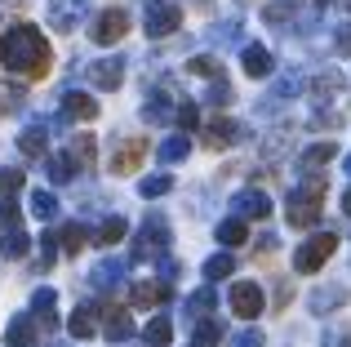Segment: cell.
<instances>
[{
	"label": "cell",
	"mask_w": 351,
	"mask_h": 347,
	"mask_svg": "<svg viewBox=\"0 0 351 347\" xmlns=\"http://www.w3.org/2000/svg\"><path fill=\"white\" fill-rule=\"evenodd\" d=\"M76 160H71V152H62V156H49V182H71L76 178Z\"/></svg>",
	"instance_id": "28"
},
{
	"label": "cell",
	"mask_w": 351,
	"mask_h": 347,
	"mask_svg": "<svg viewBox=\"0 0 351 347\" xmlns=\"http://www.w3.org/2000/svg\"><path fill=\"white\" fill-rule=\"evenodd\" d=\"M143 339L152 343V347H165V343L173 339V321H169V316H156V321L143 330Z\"/></svg>",
	"instance_id": "30"
},
{
	"label": "cell",
	"mask_w": 351,
	"mask_h": 347,
	"mask_svg": "<svg viewBox=\"0 0 351 347\" xmlns=\"http://www.w3.org/2000/svg\"><path fill=\"white\" fill-rule=\"evenodd\" d=\"M232 209H236V218H267L271 214V200H267V191L249 187V191H240L232 200Z\"/></svg>",
	"instance_id": "11"
},
{
	"label": "cell",
	"mask_w": 351,
	"mask_h": 347,
	"mask_svg": "<svg viewBox=\"0 0 351 347\" xmlns=\"http://www.w3.org/2000/svg\"><path fill=\"white\" fill-rule=\"evenodd\" d=\"M27 205H32L36 218H53V214H58V200H53V191H32V200H27Z\"/></svg>",
	"instance_id": "34"
},
{
	"label": "cell",
	"mask_w": 351,
	"mask_h": 347,
	"mask_svg": "<svg viewBox=\"0 0 351 347\" xmlns=\"http://www.w3.org/2000/svg\"><path fill=\"white\" fill-rule=\"evenodd\" d=\"M89 80H94L98 89H120V85H125V62H120V58L94 62V67H89Z\"/></svg>",
	"instance_id": "12"
},
{
	"label": "cell",
	"mask_w": 351,
	"mask_h": 347,
	"mask_svg": "<svg viewBox=\"0 0 351 347\" xmlns=\"http://www.w3.org/2000/svg\"><path fill=\"white\" fill-rule=\"evenodd\" d=\"M209 103H227V85H223V80L214 85V94H209Z\"/></svg>",
	"instance_id": "46"
},
{
	"label": "cell",
	"mask_w": 351,
	"mask_h": 347,
	"mask_svg": "<svg viewBox=\"0 0 351 347\" xmlns=\"http://www.w3.org/2000/svg\"><path fill=\"white\" fill-rule=\"evenodd\" d=\"M187 312L196 316V321H205V312H214V289H209V285H205V289H196V294L187 298Z\"/></svg>",
	"instance_id": "33"
},
{
	"label": "cell",
	"mask_w": 351,
	"mask_h": 347,
	"mask_svg": "<svg viewBox=\"0 0 351 347\" xmlns=\"http://www.w3.org/2000/svg\"><path fill=\"white\" fill-rule=\"evenodd\" d=\"M120 276H125V263H103V267L94 272V285H103V289H107V285H116Z\"/></svg>",
	"instance_id": "37"
},
{
	"label": "cell",
	"mask_w": 351,
	"mask_h": 347,
	"mask_svg": "<svg viewBox=\"0 0 351 347\" xmlns=\"http://www.w3.org/2000/svg\"><path fill=\"white\" fill-rule=\"evenodd\" d=\"M187 156H191V139L187 134H173V139L160 143V160L165 165H178V160H187Z\"/></svg>",
	"instance_id": "24"
},
{
	"label": "cell",
	"mask_w": 351,
	"mask_h": 347,
	"mask_svg": "<svg viewBox=\"0 0 351 347\" xmlns=\"http://www.w3.org/2000/svg\"><path fill=\"white\" fill-rule=\"evenodd\" d=\"M0 67L18 71V76H27V80L49 76L53 49H49V40H45V32H36L32 23H14L0 36Z\"/></svg>",
	"instance_id": "1"
},
{
	"label": "cell",
	"mask_w": 351,
	"mask_h": 347,
	"mask_svg": "<svg viewBox=\"0 0 351 347\" xmlns=\"http://www.w3.org/2000/svg\"><path fill=\"white\" fill-rule=\"evenodd\" d=\"M32 316L45 330H58V298H53V289H36L32 294Z\"/></svg>",
	"instance_id": "14"
},
{
	"label": "cell",
	"mask_w": 351,
	"mask_h": 347,
	"mask_svg": "<svg viewBox=\"0 0 351 347\" xmlns=\"http://www.w3.org/2000/svg\"><path fill=\"white\" fill-rule=\"evenodd\" d=\"M85 241H89V232H85L80 223H67V227L58 232V245H62V254H80V250H85Z\"/></svg>",
	"instance_id": "26"
},
{
	"label": "cell",
	"mask_w": 351,
	"mask_h": 347,
	"mask_svg": "<svg viewBox=\"0 0 351 347\" xmlns=\"http://www.w3.org/2000/svg\"><path fill=\"white\" fill-rule=\"evenodd\" d=\"M334 156H338V143H316V147L302 152V169H320L325 160H334Z\"/></svg>",
	"instance_id": "29"
},
{
	"label": "cell",
	"mask_w": 351,
	"mask_h": 347,
	"mask_svg": "<svg viewBox=\"0 0 351 347\" xmlns=\"http://www.w3.org/2000/svg\"><path fill=\"white\" fill-rule=\"evenodd\" d=\"M325 347H351V339H343V334H329Z\"/></svg>",
	"instance_id": "47"
},
{
	"label": "cell",
	"mask_w": 351,
	"mask_h": 347,
	"mask_svg": "<svg viewBox=\"0 0 351 347\" xmlns=\"http://www.w3.org/2000/svg\"><path fill=\"white\" fill-rule=\"evenodd\" d=\"M240 67H245L254 80H263V76H271V67H276V62H271V53H267L263 45H249V49H245V58H240Z\"/></svg>",
	"instance_id": "16"
},
{
	"label": "cell",
	"mask_w": 351,
	"mask_h": 347,
	"mask_svg": "<svg viewBox=\"0 0 351 347\" xmlns=\"http://www.w3.org/2000/svg\"><path fill=\"white\" fill-rule=\"evenodd\" d=\"M334 250H338V236H334V232H316V236H307V241L298 245V254H293V267H298L302 276H311V272H320L329 259H334Z\"/></svg>",
	"instance_id": "3"
},
{
	"label": "cell",
	"mask_w": 351,
	"mask_h": 347,
	"mask_svg": "<svg viewBox=\"0 0 351 347\" xmlns=\"http://www.w3.org/2000/svg\"><path fill=\"white\" fill-rule=\"evenodd\" d=\"M347 298V289H325V294L316 298V312H325V307H334V303H343Z\"/></svg>",
	"instance_id": "42"
},
{
	"label": "cell",
	"mask_w": 351,
	"mask_h": 347,
	"mask_svg": "<svg viewBox=\"0 0 351 347\" xmlns=\"http://www.w3.org/2000/svg\"><path fill=\"white\" fill-rule=\"evenodd\" d=\"M187 71H191V76H205V80H218V76H223V62H218L214 53H196V58L187 62Z\"/></svg>",
	"instance_id": "27"
},
{
	"label": "cell",
	"mask_w": 351,
	"mask_h": 347,
	"mask_svg": "<svg viewBox=\"0 0 351 347\" xmlns=\"http://www.w3.org/2000/svg\"><path fill=\"white\" fill-rule=\"evenodd\" d=\"M289 14H293L289 5H267V9H263V18H267V23H285Z\"/></svg>",
	"instance_id": "44"
},
{
	"label": "cell",
	"mask_w": 351,
	"mask_h": 347,
	"mask_svg": "<svg viewBox=\"0 0 351 347\" xmlns=\"http://www.w3.org/2000/svg\"><path fill=\"white\" fill-rule=\"evenodd\" d=\"M27 103V89L18 80H0V116H14Z\"/></svg>",
	"instance_id": "23"
},
{
	"label": "cell",
	"mask_w": 351,
	"mask_h": 347,
	"mask_svg": "<svg viewBox=\"0 0 351 347\" xmlns=\"http://www.w3.org/2000/svg\"><path fill=\"white\" fill-rule=\"evenodd\" d=\"M165 245H169V223H165L160 214H152V218H147V227L134 236V250H129V259H134V263L165 259Z\"/></svg>",
	"instance_id": "4"
},
{
	"label": "cell",
	"mask_w": 351,
	"mask_h": 347,
	"mask_svg": "<svg viewBox=\"0 0 351 347\" xmlns=\"http://www.w3.org/2000/svg\"><path fill=\"white\" fill-rule=\"evenodd\" d=\"M71 160H76L80 169H94V160H98V143H94V134H76V139H71Z\"/></svg>",
	"instance_id": "21"
},
{
	"label": "cell",
	"mask_w": 351,
	"mask_h": 347,
	"mask_svg": "<svg viewBox=\"0 0 351 347\" xmlns=\"http://www.w3.org/2000/svg\"><path fill=\"white\" fill-rule=\"evenodd\" d=\"M232 347H263V330H245V334H236Z\"/></svg>",
	"instance_id": "43"
},
{
	"label": "cell",
	"mask_w": 351,
	"mask_h": 347,
	"mask_svg": "<svg viewBox=\"0 0 351 347\" xmlns=\"http://www.w3.org/2000/svg\"><path fill=\"white\" fill-rule=\"evenodd\" d=\"M347 174H351V156H347Z\"/></svg>",
	"instance_id": "51"
},
{
	"label": "cell",
	"mask_w": 351,
	"mask_h": 347,
	"mask_svg": "<svg viewBox=\"0 0 351 347\" xmlns=\"http://www.w3.org/2000/svg\"><path fill=\"white\" fill-rule=\"evenodd\" d=\"M191 5H209V0H191Z\"/></svg>",
	"instance_id": "50"
},
{
	"label": "cell",
	"mask_w": 351,
	"mask_h": 347,
	"mask_svg": "<svg viewBox=\"0 0 351 347\" xmlns=\"http://www.w3.org/2000/svg\"><path fill=\"white\" fill-rule=\"evenodd\" d=\"M169 294H173L169 280H134V289H129V303H134V307H156V303H165Z\"/></svg>",
	"instance_id": "10"
},
{
	"label": "cell",
	"mask_w": 351,
	"mask_h": 347,
	"mask_svg": "<svg viewBox=\"0 0 351 347\" xmlns=\"http://www.w3.org/2000/svg\"><path fill=\"white\" fill-rule=\"evenodd\" d=\"M169 187H173V178H169V174H152V178H143V182H138V191H143L147 200H152V196H165Z\"/></svg>",
	"instance_id": "36"
},
{
	"label": "cell",
	"mask_w": 351,
	"mask_h": 347,
	"mask_svg": "<svg viewBox=\"0 0 351 347\" xmlns=\"http://www.w3.org/2000/svg\"><path fill=\"white\" fill-rule=\"evenodd\" d=\"M18 187H23V174L18 169H0V196H14Z\"/></svg>",
	"instance_id": "39"
},
{
	"label": "cell",
	"mask_w": 351,
	"mask_h": 347,
	"mask_svg": "<svg viewBox=\"0 0 351 347\" xmlns=\"http://www.w3.org/2000/svg\"><path fill=\"white\" fill-rule=\"evenodd\" d=\"M232 312L240 321H254V316L263 312V289H258V280H236L232 285Z\"/></svg>",
	"instance_id": "7"
},
{
	"label": "cell",
	"mask_w": 351,
	"mask_h": 347,
	"mask_svg": "<svg viewBox=\"0 0 351 347\" xmlns=\"http://www.w3.org/2000/svg\"><path fill=\"white\" fill-rule=\"evenodd\" d=\"M143 160H147V139H125L112 156V174H138Z\"/></svg>",
	"instance_id": "9"
},
{
	"label": "cell",
	"mask_w": 351,
	"mask_h": 347,
	"mask_svg": "<svg viewBox=\"0 0 351 347\" xmlns=\"http://www.w3.org/2000/svg\"><path fill=\"white\" fill-rule=\"evenodd\" d=\"M5 343L9 347H32L36 343V316H18V321H9Z\"/></svg>",
	"instance_id": "17"
},
{
	"label": "cell",
	"mask_w": 351,
	"mask_h": 347,
	"mask_svg": "<svg viewBox=\"0 0 351 347\" xmlns=\"http://www.w3.org/2000/svg\"><path fill=\"white\" fill-rule=\"evenodd\" d=\"M343 214H351V187L343 191Z\"/></svg>",
	"instance_id": "49"
},
{
	"label": "cell",
	"mask_w": 351,
	"mask_h": 347,
	"mask_svg": "<svg viewBox=\"0 0 351 347\" xmlns=\"http://www.w3.org/2000/svg\"><path fill=\"white\" fill-rule=\"evenodd\" d=\"M67 334L71 339H94L98 334V321H94V307H76V312H71V321H67Z\"/></svg>",
	"instance_id": "18"
},
{
	"label": "cell",
	"mask_w": 351,
	"mask_h": 347,
	"mask_svg": "<svg viewBox=\"0 0 351 347\" xmlns=\"http://www.w3.org/2000/svg\"><path fill=\"white\" fill-rule=\"evenodd\" d=\"M147 36H156V40H160V36H173L182 27V9L178 5H169V0H147Z\"/></svg>",
	"instance_id": "5"
},
{
	"label": "cell",
	"mask_w": 351,
	"mask_h": 347,
	"mask_svg": "<svg viewBox=\"0 0 351 347\" xmlns=\"http://www.w3.org/2000/svg\"><path fill=\"white\" fill-rule=\"evenodd\" d=\"M0 250H5L9 259H23V254L32 250V241H27V232H23V227H9V236H5V245H0Z\"/></svg>",
	"instance_id": "32"
},
{
	"label": "cell",
	"mask_w": 351,
	"mask_h": 347,
	"mask_svg": "<svg viewBox=\"0 0 351 347\" xmlns=\"http://www.w3.org/2000/svg\"><path fill=\"white\" fill-rule=\"evenodd\" d=\"M347 5H351V0H347Z\"/></svg>",
	"instance_id": "52"
},
{
	"label": "cell",
	"mask_w": 351,
	"mask_h": 347,
	"mask_svg": "<svg viewBox=\"0 0 351 347\" xmlns=\"http://www.w3.org/2000/svg\"><path fill=\"white\" fill-rule=\"evenodd\" d=\"M125 32H129V14H125V9H103V14L94 18V27H89V36H94L98 45L125 40Z\"/></svg>",
	"instance_id": "6"
},
{
	"label": "cell",
	"mask_w": 351,
	"mask_h": 347,
	"mask_svg": "<svg viewBox=\"0 0 351 347\" xmlns=\"http://www.w3.org/2000/svg\"><path fill=\"white\" fill-rule=\"evenodd\" d=\"M45 259H53V254H58V236H53V232H45Z\"/></svg>",
	"instance_id": "45"
},
{
	"label": "cell",
	"mask_w": 351,
	"mask_h": 347,
	"mask_svg": "<svg viewBox=\"0 0 351 347\" xmlns=\"http://www.w3.org/2000/svg\"><path fill=\"white\" fill-rule=\"evenodd\" d=\"M218 241L232 250V245H245L249 241V227H245V218H223L218 223Z\"/></svg>",
	"instance_id": "25"
},
{
	"label": "cell",
	"mask_w": 351,
	"mask_h": 347,
	"mask_svg": "<svg viewBox=\"0 0 351 347\" xmlns=\"http://www.w3.org/2000/svg\"><path fill=\"white\" fill-rule=\"evenodd\" d=\"M338 49H343V53H351V27H347L343 36H338Z\"/></svg>",
	"instance_id": "48"
},
{
	"label": "cell",
	"mask_w": 351,
	"mask_h": 347,
	"mask_svg": "<svg viewBox=\"0 0 351 347\" xmlns=\"http://www.w3.org/2000/svg\"><path fill=\"white\" fill-rule=\"evenodd\" d=\"M143 116H147V121H165V116H169V107H165V98H152V103L143 107Z\"/></svg>",
	"instance_id": "41"
},
{
	"label": "cell",
	"mask_w": 351,
	"mask_h": 347,
	"mask_svg": "<svg viewBox=\"0 0 351 347\" xmlns=\"http://www.w3.org/2000/svg\"><path fill=\"white\" fill-rule=\"evenodd\" d=\"M236 272V259L232 254H214V259L205 263V280H227Z\"/></svg>",
	"instance_id": "31"
},
{
	"label": "cell",
	"mask_w": 351,
	"mask_h": 347,
	"mask_svg": "<svg viewBox=\"0 0 351 347\" xmlns=\"http://www.w3.org/2000/svg\"><path fill=\"white\" fill-rule=\"evenodd\" d=\"M173 116H178V125H182V130H196V125H200V107H196V103H182Z\"/></svg>",
	"instance_id": "38"
},
{
	"label": "cell",
	"mask_w": 351,
	"mask_h": 347,
	"mask_svg": "<svg viewBox=\"0 0 351 347\" xmlns=\"http://www.w3.org/2000/svg\"><path fill=\"white\" fill-rule=\"evenodd\" d=\"M80 18V0H53L49 5V23L58 27V32H71Z\"/></svg>",
	"instance_id": "19"
},
{
	"label": "cell",
	"mask_w": 351,
	"mask_h": 347,
	"mask_svg": "<svg viewBox=\"0 0 351 347\" xmlns=\"http://www.w3.org/2000/svg\"><path fill=\"white\" fill-rule=\"evenodd\" d=\"M18 147H23V156H49V134L40 130V125H32V130H23V139H18Z\"/></svg>",
	"instance_id": "20"
},
{
	"label": "cell",
	"mask_w": 351,
	"mask_h": 347,
	"mask_svg": "<svg viewBox=\"0 0 351 347\" xmlns=\"http://www.w3.org/2000/svg\"><path fill=\"white\" fill-rule=\"evenodd\" d=\"M320 200H325V178H311V182H302L298 191L289 196V227H298V232H307V227H316L320 223Z\"/></svg>",
	"instance_id": "2"
},
{
	"label": "cell",
	"mask_w": 351,
	"mask_h": 347,
	"mask_svg": "<svg viewBox=\"0 0 351 347\" xmlns=\"http://www.w3.org/2000/svg\"><path fill=\"white\" fill-rule=\"evenodd\" d=\"M62 116H71V121H94L98 103L85 94V89H67V94H62Z\"/></svg>",
	"instance_id": "13"
},
{
	"label": "cell",
	"mask_w": 351,
	"mask_h": 347,
	"mask_svg": "<svg viewBox=\"0 0 351 347\" xmlns=\"http://www.w3.org/2000/svg\"><path fill=\"white\" fill-rule=\"evenodd\" d=\"M103 316H107V321H103V334H107L112 343H125V339H134V316H129L125 307H107Z\"/></svg>",
	"instance_id": "15"
},
{
	"label": "cell",
	"mask_w": 351,
	"mask_h": 347,
	"mask_svg": "<svg viewBox=\"0 0 351 347\" xmlns=\"http://www.w3.org/2000/svg\"><path fill=\"white\" fill-rule=\"evenodd\" d=\"M94 241H98V245H116V241H125V218H107V223L94 232Z\"/></svg>",
	"instance_id": "35"
},
{
	"label": "cell",
	"mask_w": 351,
	"mask_h": 347,
	"mask_svg": "<svg viewBox=\"0 0 351 347\" xmlns=\"http://www.w3.org/2000/svg\"><path fill=\"white\" fill-rule=\"evenodd\" d=\"M240 134H245V130H240L232 116H218V121H209L205 130H200V143H205L209 152H223V147H232Z\"/></svg>",
	"instance_id": "8"
},
{
	"label": "cell",
	"mask_w": 351,
	"mask_h": 347,
	"mask_svg": "<svg viewBox=\"0 0 351 347\" xmlns=\"http://www.w3.org/2000/svg\"><path fill=\"white\" fill-rule=\"evenodd\" d=\"M0 223H5V227H18V200L14 196L0 200Z\"/></svg>",
	"instance_id": "40"
},
{
	"label": "cell",
	"mask_w": 351,
	"mask_h": 347,
	"mask_svg": "<svg viewBox=\"0 0 351 347\" xmlns=\"http://www.w3.org/2000/svg\"><path fill=\"white\" fill-rule=\"evenodd\" d=\"M218 343H223V325H218L214 316L196 321V330H191V347H218Z\"/></svg>",
	"instance_id": "22"
}]
</instances>
